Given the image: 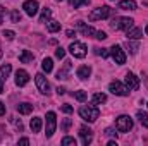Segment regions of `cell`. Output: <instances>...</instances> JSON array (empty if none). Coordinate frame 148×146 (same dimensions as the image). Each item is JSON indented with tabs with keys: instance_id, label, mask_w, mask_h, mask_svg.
<instances>
[{
	"instance_id": "cell-33",
	"label": "cell",
	"mask_w": 148,
	"mask_h": 146,
	"mask_svg": "<svg viewBox=\"0 0 148 146\" xmlns=\"http://www.w3.org/2000/svg\"><path fill=\"white\" fill-rule=\"evenodd\" d=\"M55 57H57V59H64V57H66V50H64L62 46H59V48L55 50Z\"/></svg>"
},
{
	"instance_id": "cell-29",
	"label": "cell",
	"mask_w": 148,
	"mask_h": 146,
	"mask_svg": "<svg viewBox=\"0 0 148 146\" xmlns=\"http://www.w3.org/2000/svg\"><path fill=\"white\" fill-rule=\"evenodd\" d=\"M10 21L16 23V24H19V23H21V14H19L17 10H12V12H10Z\"/></svg>"
},
{
	"instance_id": "cell-24",
	"label": "cell",
	"mask_w": 148,
	"mask_h": 146,
	"mask_svg": "<svg viewBox=\"0 0 148 146\" xmlns=\"http://www.w3.org/2000/svg\"><path fill=\"white\" fill-rule=\"evenodd\" d=\"M105 102H107V95H103V93H95V95H93V103H95V105L105 103Z\"/></svg>"
},
{
	"instance_id": "cell-36",
	"label": "cell",
	"mask_w": 148,
	"mask_h": 146,
	"mask_svg": "<svg viewBox=\"0 0 148 146\" xmlns=\"http://www.w3.org/2000/svg\"><path fill=\"white\" fill-rule=\"evenodd\" d=\"M12 122H14V127L21 132V131H23V122H21V120H17V119H12Z\"/></svg>"
},
{
	"instance_id": "cell-2",
	"label": "cell",
	"mask_w": 148,
	"mask_h": 146,
	"mask_svg": "<svg viewBox=\"0 0 148 146\" xmlns=\"http://www.w3.org/2000/svg\"><path fill=\"white\" fill-rule=\"evenodd\" d=\"M133 24H134V21H133L131 17H115L110 23L112 29H115V31H121V29L127 31V29L133 28Z\"/></svg>"
},
{
	"instance_id": "cell-18",
	"label": "cell",
	"mask_w": 148,
	"mask_h": 146,
	"mask_svg": "<svg viewBox=\"0 0 148 146\" xmlns=\"http://www.w3.org/2000/svg\"><path fill=\"white\" fill-rule=\"evenodd\" d=\"M119 9H122V10H136V2L134 0H122L119 3Z\"/></svg>"
},
{
	"instance_id": "cell-49",
	"label": "cell",
	"mask_w": 148,
	"mask_h": 146,
	"mask_svg": "<svg viewBox=\"0 0 148 146\" xmlns=\"http://www.w3.org/2000/svg\"><path fill=\"white\" fill-rule=\"evenodd\" d=\"M55 2H62V0H55Z\"/></svg>"
},
{
	"instance_id": "cell-35",
	"label": "cell",
	"mask_w": 148,
	"mask_h": 146,
	"mask_svg": "<svg viewBox=\"0 0 148 146\" xmlns=\"http://www.w3.org/2000/svg\"><path fill=\"white\" fill-rule=\"evenodd\" d=\"M2 35H3V36L7 38V40H14V36H16V33H14V31H10V29H7V31H3Z\"/></svg>"
},
{
	"instance_id": "cell-12",
	"label": "cell",
	"mask_w": 148,
	"mask_h": 146,
	"mask_svg": "<svg viewBox=\"0 0 148 146\" xmlns=\"http://www.w3.org/2000/svg\"><path fill=\"white\" fill-rule=\"evenodd\" d=\"M79 136H81V141H83L84 146H88L91 143V139H93V132H91V129H88L86 126H83V127L79 129Z\"/></svg>"
},
{
	"instance_id": "cell-28",
	"label": "cell",
	"mask_w": 148,
	"mask_h": 146,
	"mask_svg": "<svg viewBox=\"0 0 148 146\" xmlns=\"http://www.w3.org/2000/svg\"><path fill=\"white\" fill-rule=\"evenodd\" d=\"M69 3H71V7L77 9V7H81V5H88L90 0H69Z\"/></svg>"
},
{
	"instance_id": "cell-26",
	"label": "cell",
	"mask_w": 148,
	"mask_h": 146,
	"mask_svg": "<svg viewBox=\"0 0 148 146\" xmlns=\"http://www.w3.org/2000/svg\"><path fill=\"white\" fill-rule=\"evenodd\" d=\"M47 29H48L50 33H55V31H59V29H60V23H57V21H48Z\"/></svg>"
},
{
	"instance_id": "cell-46",
	"label": "cell",
	"mask_w": 148,
	"mask_h": 146,
	"mask_svg": "<svg viewBox=\"0 0 148 146\" xmlns=\"http://www.w3.org/2000/svg\"><path fill=\"white\" fill-rule=\"evenodd\" d=\"M0 93H3V86H2V79H0Z\"/></svg>"
},
{
	"instance_id": "cell-31",
	"label": "cell",
	"mask_w": 148,
	"mask_h": 146,
	"mask_svg": "<svg viewBox=\"0 0 148 146\" xmlns=\"http://www.w3.org/2000/svg\"><path fill=\"white\" fill-rule=\"evenodd\" d=\"M73 126V120L71 119H64V122H62V126H60V129L64 131V132H67V129Z\"/></svg>"
},
{
	"instance_id": "cell-7",
	"label": "cell",
	"mask_w": 148,
	"mask_h": 146,
	"mask_svg": "<svg viewBox=\"0 0 148 146\" xmlns=\"http://www.w3.org/2000/svg\"><path fill=\"white\" fill-rule=\"evenodd\" d=\"M110 55H112V59L115 60V64H119V65L126 64V53H124V50H122L121 45H114V46H112Z\"/></svg>"
},
{
	"instance_id": "cell-39",
	"label": "cell",
	"mask_w": 148,
	"mask_h": 146,
	"mask_svg": "<svg viewBox=\"0 0 148 146\" xmlns=\"http://www.w3.org/2000/svg\"><path fill=\"white\" fill-rule=\"evenodd\" d=\"M97 40H107V35L103 33V31H97Z\"/></svg>"
},
{
	"instance_id": "cell-44",
	"label": "cell",
	"mask_w": 148,
	"mask_h": 146,
	"mask_svg": "<svg viewBox=\"0 0 148 146\" xmlns=\"http://www.w3.org/2000/svg\"><path fill=\"white\" fill-rule=\"evenodd\" d=\"M3 23V7L0 5V24Z\"/></svg>"
},
{
	"instance_id": "cell-17",
	"label": "cell",
	"mask_w": 148,
	"mask_h": 146,
	"mask_svg": "<svg viewBox=\"0 0 148 146\" xmlns=\"http://www.w3.org/2000/svg\"><path fill=\"white\" fill-rule=\"evenodd\" d=\"M33 59H35V55H33L29 50H23V52L19 53V60H21L23 64H29V62H33Z\"/></svg>"
},
{
	"instance_id": "cell-11",
	"label": "cell",
	"mask_w": 148,
	"mask_h": 146,
	"mask_svg": "<svg viewBox=\"0 0 148 146\" xmlns=\"http://www.w3.org/2000/svg\"><path fill=\"white\" fill-rule=\"evenodd\" d=\"M126 86H127L129 91H136V89L140 88V79H138L133 72H127L126 74Z\"/></svg>"
},
{
	"instance_id": "cell-8",
	"label": "cell",
	"mask_w": 148,
	"mask_h": 146,
	"mask_svg": "<svg viewBox=\"0 0 148 146\" xmlns=\"http://www.w3.org/2000/svg\"><path fill=\"white\" fill-rule=\"evenodd\" d=\"M35 81H36V86H38V91L41 93V95H50V84H48V81H47V77L43 76V74L40 72L35 76Z\"/></svg>"
},
{
	"instance_id": "cell-42",
	"label": "cell",
	"mask_w": 148,
	"mask_h": 146,
	"mask_svg": "<svg viewBox=\"0 0 148 146\" xmlns=\"http://www.w3.org/2000/svg\"><path fill=\"white\" fill-rule=\"evenodd\" d=\"M66 35H67V38H73V36H76V33H74L73 29H67V31H66Z\"/></svg>"
},
{
	"instance_id": "cell-25",
	"label": "cell",
	"mask_w": 148,
	"mask_h": 146,
	"mask_svg": "<svg viewBox=\"0 0 148 146\" xmlns=\"http://www.w3.org/2000/svg\"><path fill=\"white\" fill-rule=\"evenodd\" d=\"M136 117L140 119V122H141L143 127H148V113L147 112H141V110H140V112L136 113Z\"/></svg>"
},
{
	"instance_id": "cell-38",
	"label": "cell",
	"mask_w": 148,
	"mask_h": 146,
	"mask_svg": "<svg viewBox=\"0 0 148 146\" xmlns=\"http://www.w3.org/2000/svg\"><path fill=\"white\" fill-rule=\"evenodd\" d=\"M127 48L131 50V53H136V52H138V45H136V43H129V41H127Z\"/></svg>"
},
{
	"instance_id": "cell-21",
	"label": "cell",
	"mask_w": 148,
	"mask_h": 146,
	"mask_svg": "<svg viewBox=\"0 0 148 146\" xmlns=\"http://www.w3.org/2000/svg\"><path fill=\"white\" fill-rule=\"evenodd\" d=\"M17 112L23 113V115H28V113L33 112V105H29V103H19L17 105Z\"/></svg>"
},
{
	"instance_id": "cell-15",
	"label": "cell",
	"mask_w": 148,
	"mask_h": 146,
	"mask_svg": "<svg viewBox=\"0 0 148 146\" xmlns=\"http://www.w3.org/2000/svg\"><path fill=\"white\" fill-rule=\"evenodd\" d=\"M71 67H73V64H71L69 60H66V62H64V67H62V69L57 72V79H59V81H64V79H67Z\"/></svg>"
},
{
	"instance_id": "cell-47",
	"label": "cell",
	"mask_w": 148,
	"mask_h": 146,
	"mask_svg": "<svg viewBox=\"0 0 148 146\" xmlns=\"http://www.w3.org/2000/svg\"><path fill=\"white\" fill-rule=\"evenodd\" d=\"M145 33H147V35H148V26H147V28H145Z\"/></svg>"
},
{
	"instance_id": "cell-1",
	"label": "cell",
	"mask_w": 148,
	"mask_h": 146,
	"mask_svg": "<svg viewBox=\"0 0 148 146\" xmlns=\"http://www.w3.org/2000/svg\"><path fill=\"white\" fill-rule=\"evenodd\" d=\"M79 115H81V119L86 120V122H95V120L100 117V110L95 107V103H93V105H83V107L79 108Z\"/></svg>"
},
{
	"instance_id": "cell-27",
	"label": "cell",
	"mask_w": 148,
	"mask_h": 146,
	"mask_svg": "<svg viewBox=\"0 0 148 146\" xmlns=\"http://www.w3.org/2000/svg\"><path fill=\"white\" fill-rule=\"evenodd\" d=\"M50 16H52V10H50L48 7H45V9H43V12H41V17H40V23H48V19H50Z\"/></svg>"
},
{
	"instance_id": "cell-37",
	"label": "cell",
	"mask_w": 148,
	"mask_h": 146,
	"mask_svg": "<svg viewBox=\"0 0 148 146\" xmlns=\"http://www.w3.org/2000/svg\"><path fill=\"white\" fill-rule=\"evenodd\" d=\"M105 136H109V138H117V132H115V129H105Z\"/></svg>"
},
{
	"instance_id": "cell-20",
	"label": "cell",
	"mask_w": 148,
	"mask_h": 146,
	"mask_svg": "<svg viewBox=\"0 0 148 146\" xmlns=\"http://www.w3.org/2000/svg\"><path fill=\"white\" fill-rule=\"evenodd\" d=\"M10 72H12V65H10V64L2 65V67H0V79H2V81H5V79L10 76Z\"/></svg>"
},
{
	"instance_id": "cell-48",
	"label": "cell",
	"mask_w": 148,
	"mask_h": 146,
	"mask_svg": "<svg viewBox=\"0 0 148 146\" xmlns=\"http://www.w3.org/2000/svg\"><path fill=\"white\" fill-rule=\"evenodd\" d=\"M0 59H2V48H0Z\"/></svg>"
},
{
	"instance_id": "cell-4",
	"label": "cell",
	"mask_w": 148,
	"mask_h": 146,
	"mask_svg": "<svg viewBox=\"0 0 148 146\" xmlns=\"http://www.w3.org/2000/svg\"><path fill=\"white\" fill-rule=\"evenodd\" d=\"M131 127H133V120H131V117H127V115H121V117L115 119V129H117L119 132H127Z\"/></svg>"
},
{
	"instance_id": "cell-10",
	"label": "cell",
	"mask_w": 148,
	"mask_h": 146,
	"mask_svg": "<svg viewBox=\"0 0 148 146\" xmlns=\"http://www.w3.org/2000/svg\"><path fill=\"white\" fill-rule=\"evenodd\" d=\"M23 9H24V12H26L29 17H33V16L38 14V2L36 0H26V2L23 3Z\"/></svg>"
},
{
	"instance_id": "cell-43",
	"label": "cell",
	"mask_w": 148,
	"mask_h": 146,
	"mask_svg": "<svg viewBox=\"0 0 148 146\" xmlns=\"http://www.w3.org/2000/svg\"><path fill=\"white\" fill-rule=\"evenodd\" d=\"M57 93H59V95H66V88H60V86H59V88H57Z\"/></svg>"
},
{
	"instance_id": "cell-6",
	"label": "cell",
	"mask_w": 148,
	"mask_h": 146,
	"mask_svg": "<svg viewBox=\"0 0 148 146\" xmlns=\"http://www.w3.org/2000/svg\"><path fill=\"white\" fill-rule=\"evenodd\" d=\"M69 52L73 53L76 59H84V57H86L88 48H86V45H84V43L74 41V43H71V46H69Z\"/></svg>"
},
{
	"instance_id": "cell-3",
	"label": "cell",
	"mask_w": 148,
	"mask_h": 146,
	"mask_svg": "<svg viewBox=\"0 0 148 146\" xmlns=\"http://www.w3.org/2000/svg\"><path fill=\"white\" fill-rule=\"evenodd\" d=\"M110 7L109 5H102V7H97V9H93L91 12H90V16H88V19L90 21H100V19H107L109 16H110Z\"/></svg>"
},
{
	"instance_id": "cell-14",
	"label": "cell",
	"mask_w": 148,
	"mask_h": 146,
	"mask_svg": "<svg viewBox=\"0 0 148 146\" xmlns=\"http://www.w3.org/2000/svg\"><path fill=\"white\" fill-rule=\"evenodd\" d=\"M29 83V74L26 72L24 69H19L17 72H16V84L17 86H24V84H28Z\"/></svg>"
},
{
	"instance_id": "cell-45",
	"label": "cell",
	"mask_w": 148,
	"mask_h": 146,
	"mask_svg": "<svg viewBox=\"0 0 148 146\" xmlns=\"http://www.w3.org/2000/svg\"><path fill=\"white\" fill-rule=\"evenodd\" d=\"M3 113H5V105L0 102V115H3Z\"/></svg>"
},
{
	"instance_id": "cell-19",
	"label": "cell",
	"mask_w": 148,
	"mask_h": 146,
	"mask_svg": "<svg viewBox=\"0 0 148 146\" xmlns=\"http://www.w3.org/2000/svg\"><path fill=\"white\" fill-rule=\"evenodd\" d=\"M90 74H91V67H90V65H81V67L77 69V77H79V79H88Z\"/></svg>"
},
{
	"instance_id": "cell-30",
	"label": "cell",
	"mask_w": 148,
	"mask_h": 146,
	"mask_svg": "<svg viewBox=\"0 0 148 146\" xmlns=\"http://www.w3.org/2000/svg\"><path fill=\"white\" fill-rule=\"evenodd\" d=\"M74 98H76L77 102H84V100H86V93H84V91H74Z\"/></svg>"
},
{
	"instance_id": "cell-41",
	"label": "cell",
	"mask_w": 148,
	"mask_h": 146,
	"mask_svg": "<svg viewBox=\"0 0 148 146\" xmlns=\"http://www.w3.org/2000/svg\"><path fill=\"white\" fill-rule=\"evenodd\" d=\"M19 145H23V146L29 145V139H28V138H23V139H19Z\"/></svg>"
},
{
	"instance_id": "cell-16",
	"label": "cell",
	"mask_w": 148,
	"mask_h": 146,
	"mask_svg": "<svg viewBox=\"0 0 148 146\" xmlns=\"http://www.w3.org/2000/svg\"><path fill=\"white\" fill-rule=\"evenodd\" d=\"M126 36H127V40H140L143 36V31L140 28H131V29L126 31Z\"/></svg>"
},
{
	"instance_id": "cell-32",
	"label": "cell",
	"mask_w": 148,
	"mask_h": 146,
	"mask_svg": "<svg viewBox=\"0 0 148 146\" xmlns=\"http://www.w3.org/2000/svg\"><path fill=\"white\" fill-rule=\"evenodd\" d=\"M67 145H74L76 146V139H74V138H69V136H66V138L62 139V146H67Z\"/></svg>"
},
{
	"instance_id": "cell-40",
	"label": "cell",
	"mask_w": 148,
	"mask_h": 146,
	"mask_svg": "<svg viewBox=\"0 0 148 146\" xmlns=\"http://www.w3.org/2000/svg\"><path fill=\"white\" fill-rule=\"evenodd\" d=\"M62 112H66V113H73V107H71V105H67V103H66V105H64V107H62Z\"/></svg>"
},
{
	"instance_id": "cell-9",
	"label": "cell",
	"mask_w": 148,
	"mask_h": 146,
	"mask_svg": "<svg viewBox=\"0 0 148 146\" xmlns=\"http://www.w3.org/2000/svg\"><path fill=\"white\" fill-rule=\"evenodd\" d=\"M109 89H110L114 95H117V96H127V95H129L127 86H124V84L119 83V81H112L110 84H109Z\"/></svg>"
},
{
	"instance_id": "cell-5",
	"label": "cell",
	"mask_w": 148,
	"mask_h": 146,
	"mask_svg": "<svg viewBox=\"0 0 148 146\" xmlns=\"http://www.w3.org/2000/svg\"><path fill=\"white\" fill-rule=\"evenodd\" d=\"M55 126H57V117H55V112H48L47 113V122H45V134L47 138H52L53 132H55Z\"/></svg>"
},
{
	"instance_id": "cell-22",
	"label": "cell",
	"mask_w": 148,
	"mask_h": 146,
	"mask_svg": "<svg viewBox=\"0 0 148 146\" xmlns=\"http://www.w3.org/2000/svg\"><path fill=\"white\" fill-rule=\"evenodd\" d=\"M29 126H31V131H33V132H40V131H41V119H40V117H33Z\"/></svg>"
},
{
	"instance_id": "cell-23",
	"label": "cell",
	"mask_w": 148,
	"mask_h": 146,
	"mask_svg": "<svg viewBox=\"0 0 148 146\" xmlns=\"http://www.w3.org/2000/svg\"><path fill=\"white\" fill-rule=\"evenodd\" d=\"M41 67H43V71L45 72H52V69H53V62H52V59H43V64H41Z\"/></svg>"
},
{
	"instance_id": "cell-13",
	"label": "cell",
	"mask_w": 148,
	"mask_h": 146,
	"mask_svg": "<svg viewBox=\"0 0 148 146\" xmlns=\"http://www.w3.org/2000/svg\"><path fill=\"white\" fill-rule=\"evenodd\" d=\"M76 28H77V29H79V31H81V33H83L84 36H93V38L97 36V31H95L93 28L86 26V24H84L83 21H77V23H76Z\"/></svg>"
},
{
	"instance_id": "cell-34",
	"label": "cell",
	"mask_w": 148,
	"mask_h": 146,
	"mask_svg": "<svg viewBox=\"0 0 148 146\" xmlns=\"http://www.w3.org/2000/svg\"><path fill=\"white\" fill-rule=\"evenodd\" d=\"M97 55H102L103 59H107L109 57V52H107V48H97Z\"/></svg>"
}]
</instances>
